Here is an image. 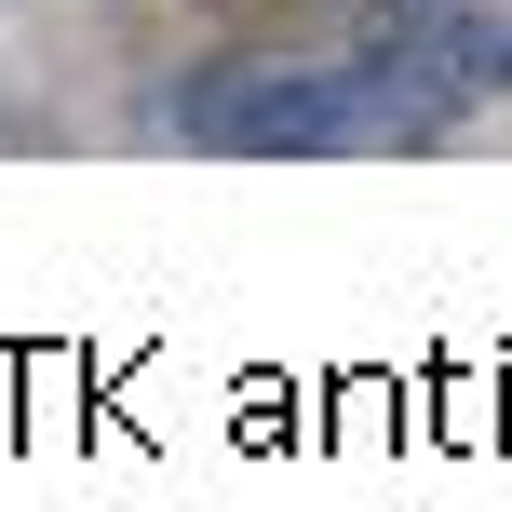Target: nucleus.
<instances>
[{
  "label": "nucleus",
  "instance_id": "7ed1b4c3",
  "mask_svg": "<svg viewBox=\"0 0 512 512\" xmlns=\"http://www.w3.org/2000/svg\"><path fill=\"white\" fill-rule=\"evenodd\" d=\"M499 81H512V41H499Z\"/></svg>",
  "mask_w": 512,
  "mask_h": 512
},
{
  "label": "nucleus",
  "instance_id": "f03ea898",
  "mask_svg": "<svg viewBox=\"0 0 512 512\" xmlns=\"http://www.w3.org/2000/svg\"><path fill=\"white\" fill-rule=\"evenodd\" d=\"M445 14H459V0H364V54H391V41H432Z\"/></svg>",
  "mask_w": 512,
  "mask_h": 512
},
{
  "label": "nucleus",
  "instance_id": "f257e3e1",
  "mask_svg": "<svg viewBox=\"0 0 512 512\" xmlns=\"http://www.w3.org/2000/svg\"><path fill=\"white\" fill-rule=\"evenodd\" d=\"M189 135H230V149H337L364 122V68H310V81H256V95H176Z\"/></svg>",
  "mask_w": 512,
  "mask_h": 512
}]
</instances>
